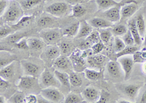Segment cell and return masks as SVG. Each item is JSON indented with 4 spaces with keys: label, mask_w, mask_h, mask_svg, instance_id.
Wrapping results in <instances>:
<instances>
[{
    "label": "cell",
    "mask_w": 146,
    "mask_h": 103,
    "mask_svg": "<svg viewBox=\"0 0 146 103\" xmlns=\"http://www.w3.org/2000/svg\"><path fill=\"white\" fill-rule=\"evenodd\" d=\"M23 10L18 3V1H13L10 2L5 13L1 16L2 19L7 23L13 25L23 17Z\"/></svg>",
    "instance_id": "obj_1"
},
{
    "label": "cell",
    "mask_w": 146,
    "mask_h": 103,
    "mask_svg": "<svg viewBox=\"0 0 146 103\" xmlns=\"http://www.w3.org/2000/svg\"><path fill=\"white\" fill-rule=\"evenodd\" d=\"M70 6L66 2H56L48 5L45 8V12L55 18H62L70 13Z\"/></svg>",
    "instance_id": "obj_2"
},
{
    "label": "cell",
    "mask_w": 146,
    "mask_h": 103,
    "mask_svg": "<svg viewBox=\"0 0 146 103\" xmlns=\"http://www.w3.org/2000/svg\"><path fill=\"white\" fill-rule=\"evenodd\" d=\"M39 35L47 45H52L57 44L62 40L63 33L58 28H49L42 30Z\"/></svg>",
    "instance_id": "obj_3"
},
{
    "label": "cell",
    "mask_w": 146,
    "mask_h": 103,
    "mask_svg": "<svg viewBox=\"0 0 146 103\" xmlns=\"http://www.w3.org/2000/svg\"><path fill=\"white\" fill-rule=\"evenodd\" d=\"M40 86L42 89L48 87H57L58 88L62 86L61 83L55 76L54 73L48 70V68H45L41 75L40 76Z\"/></svg>",
    "instance_id": "obj_4"
},
{
    "label": "cell",
    "mask_w": 146,
    "mask_h": 103,
    "mask_svg": "<svg viewBox=\"0 0 146 103\" xmlns=\"http://www.w3.org/2000/svg\"><path fill=\"white\" fill-rule=\"evenodd\" d=\"M40 95L50 102L57 103L64 102V95L57 87H48L42 89L40 91Z\"/></svg>",
    "instance_id": "obj_5"
},
{
    "label": "cell",
    "mask_w": 146,
    "mask_h": 103,
    "mask_svg": "<svg viewBox=\"0 0 146 103\" xmlns=\"http://www.w3.org/2000/svg\"><path fill=\"white\" fill-rule=\"evenodd\" d=\"M130 2H135V0H122V1H121L119 5L105 10V12H104V15H105V18L108 19L109 21L112 22L113 23L120 21L121 19V7L125 4L130 3Z\"/></svg>",
    "instance_id": "obj_6"
},
{
    "label": "cell",
    "mask_w": 146,
    "mask_h": 103,
    "mask_svg": "<svg viewBox=\"0 0 146 103\" xmlns=\"http://www.w3.org/2000/svg\"><path fill=\"white\" fill-rule=\"evenodd\" d=\"M61 55V51L57 44L47 45L43 52L40 55V58L43 60L44 63H53L55 60Z\"/></svg>",
    "instance_id": "obj_7"
},
{
    "label": "cell",
    "mask_w": 146,
    "mask_h": 103,
    "mask_svg": "<svg viewBox=\"0 0 146 103\" xmlns=\"http://www.w3.org/2000/svg\"><path fill=\"white\" fill-rule=\"evenodd\" d=\"M52 65L55 70L66 72L69 74L74 70V67L71 60L67 56L63 55H61L58 58L56 59Z\"/></svg>",
    "instance_id": "obj_8"
},
{
    "label": "cell",
    "mask_w": 146,
    "mask_h": 103,
    "mask_svg": "<svg viewBox=\"0 0 146 103\" xmlns=\"http://www.w3.org/2000/svg\"><path fill=\"white\" fill-rule=\"evenodd\" d=\"M106 71L108 75L112 80H118L119 78L123 77L124 80V73H123L122 68L118 61L110 60L105 65Z\"/></svg>",
    "instance_id": "obj_9"
},
{
    "label": "cell",
    "mask_w": 146,
    "mask_h": 103,
    "mask_svg": "<svg viewBox=\"0 0 146 103\" xmlns=\"http://www.w3.org/2000/svg\"><path fill=\"white\" fill-rule=\"evenodd\" d=\"M108 61H109V59L107 57L98 54V55H93L87 57L86 63L87 66L89 67L90 68L101 70L104 68Z\"/></svg>",
    "instance_id": "obj_10"
},
{
    "label": "cell",
    "mask_w": 146,
    "mask_h": 103,
    "mask_svg": "<svg viewBox=\"0 0 146 103\" xmlns=\"http://www.w3.org/2000/svg\"><path fill=\"white\" fill-rule=\"evenodd\" d=\"M21 66L25 75L32 76L36 78L40 76L44 70V69H42L38 64L29 60H22Z\"/></svg>",
    "instance_id": "obj_11"
},
{
    "label": "cell",
    "mask_w": 146,
    "mask_h": 103,
    "mask_svg": "<svg viewBox=\"0 0 146 103\" xmlns=\"http://www.w3.org/2000/svg\"><path fill=\"white\" fill-rule=\"evenodd\" d=\"M117 60L121 65L123 73H124V81H126L131 76L134 65H135L133 57H130L129 55H126V56L121 57Z\"/></svg>",
    "instance_id": "obj_12"
},
{
    "label": "cell",
    "mask_w": 146,
    "mask_h": 103,
    "mask_svg": "<svg viewBox=\"0 0 146 103\" xmlns=\"http://www.w3.org/2000/svg\"><path fill=\"white\" fill-rule=\"evenodd\" d=\"M81 95L85 101L87 102H97L100 100L101 92L96 87L89 86L82 91Z\"/></svg>",
    "instance_id": "obj_13"
},
{
    "label": "cell",
    "mask_w": 146,
    "mask_h": 103,
    "mask_svg": "<svg viewBox=\"0 0 146 103\" xmlns=\"http://www.w3.org/2000/svg\"><path fill=\"white\" fill-rule=\"evenodd\" d=\"M139 7L136 2L125 4L121 9V20H126L132 17L134 14L137 11Z\"/></svg>",
    "instance_id": "obj_14"
},
{
    "label": "cell",
    "mask_w": 146,
    "mask_h": 103,
    "mask_svg": "<svg viewBox=\"0 0 146 103\" xmlns=\"http://www.w3.org/2000/svg\"><path fill=\"white\" fill-rule=\"evenodd\" d=\"M36 81V77L25 75L20 78L18 83V87L21 90H31L35 87Z\"/></svg>",
    "instance_id": "obj_15"
},
{
    "label": "cell",
    "mask_w": 146,
    "mask_h": 103,
    "mask_svg": "<svg viewBox=\"0 0 146 103\" xmlns=\"http://www.w3.org/2000/svg\"><path fill=\"white\" fill-rule=\"evenodd\" d=\"M88 23L96 29H102V28H111L113 26V23L112 22L109 21L108 19L100 18V17H95L93 18L87 20Z\"/></svg>",
    "instance_id": "obj_16"
},
{
    "label": "cell",
    "mask_w": 146,
    "mask_h": 103,
    "mask_svg": "<svg viewBox=\"0 0 146 103\" xmlns=\"http://www.w3.org/2000/svg\"><path fill=\"white\" fill-rule=\"evenodd\" d=\"M57 45L61 51V54L65 56L70 57L75 50L74 44L66 40H61Z\"/></svg>",
    "instance_id": "obj_17"
},
{
    "label": "cell",
    "mask_w": 146,
    "mask_h": 103,
    "mask_svg": "<svg viewBox=\"0 0 146 103\" xmlns=\"http://www.w3.org/2000/svg\"><path fill=\"white\" fill-rule=\"evenodd\" d=\"M128 28L130 31V32L132 34L133 37L135 38V44L139 46L142 44V42H143V38L141 36L139 35V33L138 31V29L137 28L136 25V18L130 19L128 21Z\"/></svg>",
    "instance_id": "obj_18"
},
{
    "label": "cell",
    "mask_w": 146,
    "mask_h": 103,
    "mask_svg": "<svg viewBox=\"0 0 146 103\" xmlns=\"http://www.w3.org/2000/svg\"><path fill=\"white\" fill-rule=\"evenodd\" d=\"M15 73V63L13 62L12 63L1 68L0 70V76L1 78L6 80H10L13 78Z\"/></svg>",
    "instance_id": "obj_19"
},
{
    "label": "cell",
    "mask_w": 146,
    "mask_h": 103,
    "mask_svg": "<svg viewBox=\"0 0 146 103\" xmlns=\"http://www.w3.org/2000/svg\"><path fill=\"white\" fill-rule=\"evenodd\" d=\"M85 77L90 81H98L103 78L104 70H96L94 68H86L84 70Z\"/></svg>",
    "instance_id": "obj_20"
},
{
    "label": "cell",
    "mask_w": 146,
    "mask_h": 103,
    "mask_svg": "<svg viewBox=\"0 0 146 103\" xmlns=\"http://www.w3.org/2000/svg\"><path fill=\"white\" fill-rule=\"evenodd\" d=\"M27 43L29 47L32 50L39 51V50H44L47 44L45 43L42 38H38L36 37H30L27 38Z\"/></svg>",
    "instance_id": "obj_21"
},
{
    "label": "cell",
    "mask_w": 146,
    "mask_h": 103,
    "mask_svg": "<svg viewBox=\"0 0 146 103\" xmlns=\"http://www.w3.org/2000/svg\"><path fill=\"white\" fill-rule=\"evenodd\" d=\"M93 27L91 26L88 22L85 20L82 21L80 23V28H79V31H78V35L75 38H86L91 34V33L93 31Z\"/></svg>",
    "instance_id": "obj_22"
},
{
    "label": "cell",
    "mask_w": 146,
    "mask_h": 103,
    "mask_svg": "<svg viewBox=\"0 0 146 103\" xmlns=\"http://www.w3.org/2000/svg\"><path fill=\"white\" fill-rule=\"evenodd\" d=\"M35 18V16L34 15H27V16H23L22 17L20 20H18L15 24L12 25L11 27L13 28L15 31H16L21 30L23 28H26V27L28 26L31 22L32 21V20Z\"/></svg>",
    "instance_id": "obj_23"
},
{
    "label": "cell",
    "mask_w": 146,
    "mask_h": 103,
    "mask_svg": "<svg viewBox=\"0 0 146 103\" xmlns=\"http://www.w3.org/2000/svg\"><path fill=\"white\" fill-rule=\"evenodd\" d=\"M80 25V22H77V23H75L72 24V25L64 28L63 31H62L63 36L67 37H76L78 31H79Z\"/></svg>",
    "instance_id": "obj_24"
},
{
    "label": "cell",
    "mask_w": 146,
    "mask_h": 103,
    "mask_svg": "<svg viewBox=\"0 0 146 103\" xmlns=\"http://www.w3.org/2000/svg\"><path fill=\"white\" fill-rule=\"evenodd\" d=\"M54 74L58 78L59 82L61 83L62 86L66 87V88H70L71 87L70 81V74L64 71H60L58 70H54Z\"/></svg>",
    "instance_id": "obj_25"
},
{
    "label": "cell",
    "mask_w": 146,
    "mask_h": 103,
    "mask_svg": "<svg viewBox=\"0 0 146 103\" xmlns=\"http://www.w3.org/2000/svg\"><path fill=\"white\" fill-rule=\"evenodd\" d=\"M140 87L135 84H127L123 87V92L129 99L134 100L137 97Z\"/></svg>",
    "instance_id": "obj_26"
},
{
    "label": "cell",
    "mask_w": 146,
    "mask_h": 103,
    "mask_svg": "<svg viewBox=\"0 0 146 103\" xmlns=\"http://www.w3.org/2000/svg\"><path fill=\"white\" fill-rule=\"evenodd\" d=\"M95 2H96L98 8L101 10H108V9L119 5L121 2H116L115 0H95Z\"/></svg>",
    "instance_id": "obj_27"
},
{
    "label": "cell",
    "mask_w": 146,
    "mask_h": 103,
    "mask_svg": "<svg viewBox=\"0 0 146 103\" xmlns=\"http://www.w3.org/2000/svg\"><path fill=\"white\" fill-rule=\"evenodd\" d=\"M135 18H136L137 28L138 29L139 35L141 36L142 38H143L145 37V34L146 32V23L144 16H143L142 13H139Z\"/></svg>",
    "instance_id": "obj_28"
},
{
    "label": "cell",
    "mask_w": 146,
    "mask_h": 103,
    "mask_svg": "<svg viewBox=\"0 0 146 103\" xmlns=\"http://www.w3.org/2000/svg\"><path fill=\"white\" fill-rule=\"evenodd\" d=\"M87 12V10L85 6L82 4H78V5H73L71 11V16L73 18H81L84 16Z\"/></svg>",
    "instance_id": "obj_29"
},
{
    "label": "cell",
    "mask_w": 146,
    "mask_h": 103,
    "mask_svg": "<svg viewBox=\"0 0 146 103\" xmlns=\"http://www.w3.org/2000/svg\"><path fill=\"white\" fill-rule=\"evenodd\" d=\"M23 10H29L38 6L42 0H17Z\"/></svg>",
    "instance_id": "obj_30"
},
{
    "label": "cell",
    "mask_w": 146,
    "mask_h": 103,
    "mask_svg": "<svg viewBox=\"0 0 146 103\" xmlns=\"http://www.w3.org/2000/svg\"><path fill=\"white\" fill-rule=\"evenodd\" d=\"M70 81L71 87H80L83 84V78L79 72L72 71L70 73Z\"/></svg>",
    "instance_id": "obj_31"
},
{
    "label": "cell",
    "mask_w": 146,
    "mask_h": 103,
    "mask_svg": "<svg viewBox=\"0 0 146 103\" xmlns=\"http://www.w3.org/2000/svg\"><path fill=\"white\" fill-rule=\"evenodd\" d=\"M84 102H86L82 95H78L72 92L68 94L67 96H65L64 99L65 103H81Z\"/></svg>",
    "instance_id": "obj_32"
},
{
    "label": "cell",
    "mask_w": 146,
    "mask_h": 103,
    "mask_svg": "<svg viewBox=\"0 0 146 103\" xmlns=\"http://www.w3.org/2000/svg\"><path fill=\"white\" fill-rule=\"evenodd\" d=\"M98 31L100 32V38H101L102 41L105 44L109 43V42L110 41V39H111V38L113 36L111 28H102V29H98Z\"/></svg>",
    "instance_id": "obj_33"
},
{
    "label": "cell",
    "mask_w": 146,
    "mask_h": 103,
    "mask_svg": "<svg viewBox=\"0 0 146 103\" xmlns=\"http://www.w3.org/2000/svg\"><path fill=\"white\" fill-rule=\"evenodd\" d=\"M113 36L115 37H123L125 33L129 30L128 26H126L123 24H117L113 25L111 28Z\"/></svg>",
    "instance_id": "obj_34"
},
{
    "label": "cell",
    "mask_w": 146,
    "mask_h": 103,
    "mask_svg": "<svg viewBox=\"0 0 146 103\" xmlns=\"http://www.w3.org/2000/svg\"><path fill=\"white\" fill-rule=\"evenodd\" d=\"M138 50V47L137 46H126L123 50L120 51L119 52L115 53V58L118 59L121 57L126 56V55H131L135 53Z\"/></svg>",
    "instance_id": "obj_35"
},
{
    "label": "cell",
    "mask_w": 146,
    "mask_h": 103,
    "mask_svg": "<svg viewBox=\"0 0 146 103\" xmlns=\"http://www.w3.org/2000/svg\"><path fill=\"white\" fill-rule=\"evenodd\" d=\"M133 60L135 63H143L146 62V48L141 51H137L132 55Z\"/></svg>",
    "instance_id": "obj_36"
},
{
    "label": "cell",
    "mask_w": 146,
    "mask_h": 103,
    "mask_svg": "<svg viewBox=\"0 0 146 103\" xmlns=\"http://www.w3.org/2000/svg\"><path fill=\"white\" fill-rule=\"evenodd\" d=\"M27 35V33H23V32H16V33H13V34L7 37V38H5V39L7 40V42H8L10 44H15L20 41L21 38H24Z\"/></svg>",
    "instance_id": "obj_37"
},
{
    "label": "cell",
    "mask_w": 146,
    "mask_h": 103,
    "mask_svg": "<svg viewBox=\"0 0 146 103\" xmlns=\"http://www.w3.org/2000/svg\"><path fill=\"white\" fill-rule=\"evenodd\" d=\"M26 95L23 91H16L10 96L8 102L12 103H23L25 102Z\"/></svg>",
    "instance_id": "obj_38"
},
{
    "label": "cell",
    "mask_w": 146,
    "mask_h": 103,
    "mask_svg": "<svg viewBox=\"0 0 146 103\" xmlns=\"http://www.w3.org/2000/svg\"><path fill=\"white\" fill-rule=\"evenodd\" d=\"M16 57L15 56L10 55L9 53L5 54V52L1 54V60H0V64H1V68L6 66L9 64L12 63L14 60H16Z\"/></svg>",
    "instance_id": "obj_39"
},
{
    "label": "cell",
    "mask_w": 146,
    "mask_h": 103,
    "mask_svg": "<svg viewBox=\"0 0 146 103\" xmlns=\"http://www.w3.org/2000/svg\"><path fill=\"white\" fill-rule=\"evenodd\" d=\"M126 47V44L124 43L122 38H120L119 37H115L113 50H114V52L115 53L119 52L121 50H123Z\"/></svg>",
    "instance_id": "obj_40"
},
{
    "label": "cell",
    "mask_w": 146,
    "mask_h": 103,
    "mask_svg": "<svg viewBox=\"0 0 146 103\" xmlns=\"http://www.w3.org/2000/svg\"><path fill=\"white\" fill-rule=\"evenodd\" d=\"M53 23V20L51 17L43 16L41 17L37 22V25L40 28H46Z\"/></svg>",
    "instance_id": "obj_41"
},
{
    "label": "cell",
    "mask_w": 146,
    "mask_h": 103,
    "mask_svg": "<svg viewBox=\"0 0 146 103\" xmlns=\"http://www.w3.org/2000/svg\"><path fill=\"white\" fill-rule=\"evenodd\" d=\"M14 32H15V30L12 28L11 25L10 26H1V28H0V38H1V39L7 38V37L13 34Z\"/></svg>",
    "instance_id": "obj_42"
},
{
    "label": "cell",
    "mask_w": 146,
    "mask_h": 103,
    "mask_svg": "<svg viewBox=\"0 0 146 103\" xmlns=\"http://www.w3.org/2000/svg\"><path fill=\"white\" fill-rule=\"evenodd\" d=\"M121 38L123 39L126 46H133L134 44H135V38H134L129 30H128L124 35L123 37H121Z\"/></svg>",
    "instance_id": "obj_43"
},
{
    "label": "cell",
    "mask_w": 146,
    "mask_h": 103,
    "mask_svg": "<svg viewBox=\"0 0 146 103\" xmlns=\"http://www.w3.org/2000/svg\"><path fill=\"white\" fill-rule=\"evenodd\" d=\"M86 38L88 40V42H90L91 44H92V46H93L94 44H96V43H97V42L102 41L101 38H100V32L98 31V30L93 31L91 33V34H90V35Z\"/></svg>",
    "instance_id": "obj_44"
},
{
    "label": "cell",
    "mask_w": 146,
    "mask_h": 103,
    "mask_svg": "<svg viewBox=\"0 0 146 103\" xmlns=\"http://www.w3.org/2000/svg\"><path fill=\"white\" fill-rule=\"evenodd\" d=\"M106 48L105 47V44L102 42V41H100V42H97V43L94 44L91 47V50L93 52L94 55H98L100 54L103 50Z\"/></svg>",
    "instance_id": "obj_45"
},
{
    "label": "cell",
    "mask_w": 146,
    "mask_h": 103,
    "mask_svg": "<svg viewBox=\"0 0 146 103\" xmlns=\"http://www.w3.org/2000/svg\"><path fill=\"white\" fill-rule=\"evenodd\" d=\"M80 39L81 40L78 42V46H77V47H78L79 50H82V51H84V50L91 48V47H92V44L90 42H88L86 38H80Z\"/></svg>",
    "instance_id": "obj_46"
},
{
    "label": "cell",
    "mask_w": 146,
    "mask_h": 103,
    "mask_svg": "<svg viewBox=\"0 0 146 103\" xmlns=\"http://www.w3.org/2000/svg\"><path fill=\"white\" fill-rule=\"evenodd\" d=\"M14 46L19 50H28V49H29L28 43H27V38H26L25 37L21 38L17 43L14 44Z\"/></svg>",
    "instance_id": "obj_47"
},
{
    "label": "cell",
    "mask_w": 146,
    "mask_h": 103,
    "mask_svg": "<svg viewBox=\"0 0 146 103\" xmlns=\"http://www.w3.org/2000/svg\"><path fill=\"white\" fill-rule=\"evenodd\" d=\"M110 100V93L108 91L102 90L101 91L100 100L97 101V103H108Z\"/></svg>",
    "instance_id": "obj_48"
},
{
    "label": "cell",
    "mask_w": 146,
    "mask_h": 103,
    "mask_svg": "<svg viewBox=\"0 0 146 103\" xmlns=\"http://www.w3.org/2000/svg\"><path fill=\"white\" fill-rule=\"evenodd\" d=\"M9 5H10V3H9L8 0H0V15H1V16L7 10Z\"/></svg>",
    "instance_id": "obj_49"
},
{
    "label": "cell",
    "mask_w": 146,
    "mask_h": 103,
    "mask_svg": "<svg viewBox=\"0 0 146 103\" xmlns=\"http://www.w3.org/2000/svg\"><path fill=\"white\" fill-rule=\"evenodd\" d=\"M26 103H37L38 102V97L35 95L30 94V95H26L25 98Z\"/></svg>",
    "instance_id": "obj_50"
},
{
    "label": "cell",
    "mask_w": 146,
    "mask_h": 103,
    "mask_svg": "<svg viewBox=\"0 0 146 103\" xmlns=\"http://www.w3.org/2000/svg\"><path fill=\"white\" fill-rule=\"evenodd\" d=\"M10 86V83L8 80H6L5 78H0V88H1V91H5L7 89L9 88Z\"/></svg>",
    "instance_id": "obj_51"
},
{
    "label": "cell",
    "mask_w": 146,
    "mask_h": 103,
    "mask_svg": "<svg viewBox=\"0 0 146 103\" xmlns=\"http://www.w3.org/2000/svg\"><path fill=\"white\" fill-rule=\"evenodd\" d=\"M66 2L68 4H70V5H78V4H82L83 2H85L86 1L85 0H66Z\"/></svg>",
    "instance_id": "obj_52"
},
{
    "label": "cell",
    "mask_w": 146,
    "mask_h": 103,
    "mask_svg": "<svg viewBox=\"0 0 146 103\" xmlns=\"http://www.w3.org/2000/svg\"><path fill=\"white\" fill-rule=\"evenodd\" d=\"M139 102L146 103V89L145 90V91L143 92L141 98H140V100H139Z\"/></svg>",
    "instance_id": "obj_53"
},
{
    "label": "cell",
    "mask_w": 146,
    "mask_h": 103,
    "mask_svg": "<svg viewBox=\"0 0 146 103\" xmlns=\"http://www.w3.org/2000/svg\"><path fill=\"white\" fill-rule=\"evenodd\" d=\"M118 103H130L131 101H128V100H126L125 99H120V100H118L117 101Z\"/></svg>",
    "instance_id": "obj_54"
},
{
    "label": "cell",
    "mask_w": 146,
    "mask_h": 103,
    "mask_svg": "<svg viewBox=\"0 0 146 103\" xmlns=\"http://www.w3.org/2000/svg\"><path fill=\"white\" fill-rule=\"evenodd\" d=\"M142 70H143V72L146 74V62L143 63V66H142Z\"/></svg>",
    "instance_id": "obj_55"
},
{
    "label": "cell",
    "mask_w": 146,
    "mask_h": 103,
    "mask_svg": "<svg viewBox=\"0 0 146 103\" xmlns=\"http://www.w3.org/2000/svg\"><path fill=\"white\" fill-rule=\"evenodd\" d=\"M0 99H1V100H0V102L1 103H5V97H4L3 96H2V95H1V96H0Z\"/></svg>",
    "instance_id": "obj_56"
},
{
    "label": "cell",
    "mask_w": 146,
    "mask_h": 103,
    "mask_svg": "<svg viewBox=\"0 0 146 103\" xmlns=\"http://www.w3.org/2000/svg\"><path fill=\"white\" fill-rule=\"evenodd\" d=\"M143 45H144L145 48H146V32H145V37H144V41H143Z\"/></svg>",
    "instance_id": "obj_57"
}]
</instances>
